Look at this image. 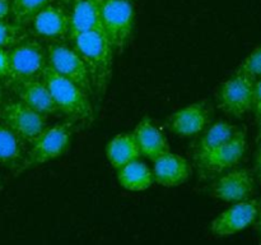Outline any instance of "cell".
<instances>
[{"instance_id":"e575fe53","label":"cell","mask_w":261,"mask_h":245,"mask_svg":"<svg viewBox=\"0 0 261 245\" xmlns=\"http://www.w3.org/2000/svg\"><path fill=\"white\" fill-rule=\"evenodd\" d=\"M132 2H133V0H132Z\"/></svg>"},{"instance_id":"2e32d148","label":"cell","mask_w":261,"mask_h":245,"mask_svg":"<svg viewBox=\"0 0 261 245\" xmlns=\"http://www.w3.org/2000/svg\"><path fill=\"white\" fill-rule=\"evenodd\" d=\"M133 134L139 147L140 155L145 156L149 160L154 161L155 158L171 151L166 135L160 128L153 124L149 117H143L137 124Z\"/></svg>"},{"instance_id":"7c38bea8","label":"cell","mask_w":261,"mask_h":245,"mask_svg":"<svg viewBox=\"0 0 261 245\" xmlns=\"http://www.w3.org/2000/svg\"><path fill=\"white\" fill-rule=\"evenodd\" d=\"M255 190L254 174L247 168H234L219 176L212 185V195L221 201L237 203L251 198Z\"/></svg>"},{"instance_id":"ba28073f","label":"cell","mask_w":261,"mask_h":245,"mask_svg":"<svg viewBox=\"0 0 261 245\" xmlns=\"http://www.w3.org/2000/svg\"><path fill=\"white\" fill-rule=\"evenodd\" d=\"M0 120L24 143H32L46 128V116L19 100L8 102L0 109Z\"/></svg>"},{"instance_id":"e0dca14e","label":"cell","mask_w":261,"mask_h":245,"mask_svg":"<svg viewBox=\"0 0 261 245\" xmlns=\"http://www.w3.org/2000/svg\"><path fill=\"white\" fill-rule=\"evenodd\" d=\"M14 89L19 101H22L35 111L42 114L43 116L53 115L58 111L50 91L42 78L23 82L14 86Z\"/></svg>"},{"instance_id":"7a4b0ae2","label":"cell","mask_w":261,"mask_h":245,"mask_svg":"<svg viewBox=\"0 0 261 245\" xmlns=\"http://www.w3.org/2000/svg\"><path fill=\"white\" fill-rule=\"evenodd\" d=\"M43 82L47 86L58 111H61L73 120H89L93 115L89 94L82 87L47 66L43 71Z\"/></svg>"},{"instance_id":"4fadbf2b","label":"cell","mask_w":261,"mask_h":245,"mask_svg":"<svg viewBox=\"0 0 261 245\" xmlns=\"http://www.w3.org/2000/svg\"><path fill=\"white\" fill-rule=\"evenodd\" d=\"M209 122V107L204 101L194 102L168 117V128L176 135L191 137L203 132Z\"/></svg>"},{"instance_id":"30bf717a","label":"cell","mask_w":261,"mask_h":245,"mask_svg":"<svg viewBox=\"0 0 261 245\" xmlns=\"http://www.w3.org/2000/svg\"><path fill=\"white\" fill-rule=\"evenodd\" d=\"M247 148L246 132L237 129L236 133L227 142L217 147L206 156L205 160L198 165L199 174L203 178L222 174L237 165L245 156Z\"/></svg>"},{"instance_id":"d6986e66","label":"cell","mask_w":261,"mask_h":245,"mask_svg":"<svg viewBox=\"0 0 261 245\" xmlns=\"http://www.w3.org/2000/svg\"><path fill=\"white\" fill-rule=\"evenodd\" d=\"M236 130L237 128L229 124L228 121L219 120V121L214 122L196 143L195 152H194V161H195L196 166L200 165L205 160L206 156L213 152L217 147L227 142L236 133Z\"/></svg>"},{"instance_id":"8992f818","label":"cell","mask_w":261,"mask_h":245,"mask_svg":"<svg viewBox=\"0 0 261 245\" xmlns=\"http://www.w3.org/2000/svg\"><path fill=\"white\" fill-rule=\"evenodd\" d=\"M254 77L236 70L233 76L222 83L217 93L218 107L234 117L244 116L252 109Z\"/></svg>"},{"instance_id":"7402d4cb","label":"cell","mask_w":261,"mask_h":245,"mask_svg":"<svg viewBox=\"0 0 261 245\" xmlns=\"http://www.w3.org/2000/svg\"><path fill=\"white\" fill-rule=\"evenodd\" d=\"M12 7H10V15L13 18V22L18 23L20 26H27L32 20V18L51 4L53 0H10Z\"/></svg>"},{"instance_id":"1f68e13d","label":"cell","mask_w":261,"mask_h":245,"mask_svg":"<svg viewBox=\"0 0 261 245\" xmlns=\"http://www.w3.org/2000/svg\"><path fill=\"white\" fill-rule=\"evenodd\" d=\"M3 99V88H2V84H0V102H2Z\"/></svg>"},{"instance_id":"836d02e7","label":"cell","mask_w":261,"mask_h":245,"mask_svg":"<svg viewBox=\"0 0 261 245\" xmlns=\"http://www.w3.org/2000/svg\"><path fill=\"white\" fill-rule=\"evenodd\" d=\"M260 245H261V241H260Z\"/></svg>"},{"instance_id":"ffe728a7","label":"cell","mask_w":261,"mask_h":245,"mask_svg":"<svg viewBox=\"0 0 261 245\" xmlns=\"http://www.w3.org/2000/svg\"><path fill=\"white\" fill-rule=\"evenodd\" d=\"M117 181L130 191H144L154 183L153 171L139 158L117 170Z\"/></svg>"},{"instance_id":"4316f807","label":"cell","mask_w":261,"mask_h":245,"mask_svg":"<svg viewBox=\"0 0 261 245\" xmlns=\"http://www.w3.org/2000/svg\"><path fill=\"white\" fill-rule=\"evenodd\" d=\"M10 7H12L10 0H0V20L8 19L10 17Z\"/></svg>"},{"instance_id":"d4e9b609","label":"cell","mask_w":261,"mask_h":245,"mask_svg":"<svg viewBox=\"0 0 261 245\" xmlns=\"http://www.w3.org/2000/svg\"><path fill=\"white\" fill-rule=\"evenodd\" d=\"M252 111L255 114L256 121L261 120V77L255 79L254 96H252Z\"/></svg>"},{"instance_id":"9c48e42d","label":"cell","mask_w":261,"mask_h":245,"mask_svg":"<svg viewBox=\"0 0 261 245\" xmlns=\"http://www.w3.org/2000/svg\"><path fill=\"white\" fill-rule=\"evenodd\" d=\"M260 209L261 199L250 198L233 203L212 221V234L218 237H227L247 229L255 224Z\"/></svg>"},{"instance_id":"d6a6232c","label":"cell","mask_w":261,"mask_h":245,"mask_svg":"<svg viewBox=\"0 0 261 245\" xmlns=\"http://www.w3.org/2000/svg\"><path fill=\"white\" fill-rule=\"evenodd\" d=\"M2 189H3V184H2V181H0V191H2Z\"/></svg>"},{"instance_id":"6da1fadb","label":"cell","mask_w":261,"mask_h":245,"mask_svg":"<svg viewBox=\"0 0 261 245\" xmlns=\"http://www.w3.org/2000/svg\"><path fill=\"white\" fill-rule=\"evenodd\" d=\"M70 41L86 66L92 93L101 97L106 92L112 73L115 50L109 37L103 30H92L73 36Z\"/></svg>"},{"instance_id":"3957f363","label":"cell","mask_w":261,"mask_h":245,"mask_svg":"<svg viewBox=\"0 0 261 245\" xmlns=\"http://www.w3.org/2000/svg\"><path fill=\"white\" fill-rule=\"evenodd\" d=\"M7 81L12 86L42 78L43 71L47 68L46 47L37 40L25 38L8 51Z\"/></svg>"},{"instance_id":"4dcf8cb0","label":"cell","mask_w":261,"mask_h":245,"mask_svg":"<svg viewBox=\"0 0 261 245\" xmlns=\"http://www.w3.org/2000/svg\"><path fill=\"white\" fill-rule=\"evenodd\" d=\"M60 3H61V4H64V5H70L71 0H60Z\"/></svg>"},{"instance_id":"484cf974","label":"cell","mask_w":261,"mask_h":245,"mask_svg":"<svg viewBox=\"0 0 261 245\" xmlns=\"http://www.w3.org/2000/svg\"><path fill=\"white\" fill-rule=\"evenodd\" d=\"M8 65H9V61H8V51L5 48H0V78L7 77Z\"/></svg>"},{"instance_id":"277c9868","label":"cell","mask_w":261,"mask_h":245,"mask_svg":"<svg viewBox=\"0 0 261 245\" xmlns=\"http://www.w3.org/2000/svg\"><path fill=\"white\" fill-rule=\"evenodd\" d=\"M71 138H73V122L70 121L45 128L33 139V142L30 143L31 147L25 153L24 161L18 173L61 157L70 147Z\"/></svg>"},{"instance_id":"83f0119b","label":"cell","mask_w":261,"mask_h":245,"mask_svg":"<svg viewBox=\"0 0 261 245\" xmlns=\"http://www.w3.org/2000/svg\"><path fill=\"white\" fill-rule=\"evenodd\" d=\"M255 170H256L257 176L261 180V143L259 144V150L256 153V160H255Z\"/></svg>"},{"instance_id":"5b68a950","label":"cell","mask_w":261,"mask_h":245,"mask_svg":"<svg viewBox=\"0 0 261 245\" xmlns=\"http://www.w3.org/2000/svg\"><path fill=\"white\" fill-rule=\"evenodd\" d=\"M135 12L132 0H103L102 30L114 50L122 53L132 37Z\"/></svg>"},{"instance_id":"52a82bcc","label":"cell","mask_w":261,"mask_h":245,"mask_svg":"<svg viewBox=\"0 0 261 245\" xmlns=\"http://www.w3.org/2000/svg\"><path fill=\"white\" fill-rule=\"evenodd\" d=\"M46 54H47L48 68L53 69L59 76L76 83L88 94H92V87L87 69L73 46L66 45L64 41L50 42L46 46Z\"/></svg>"},{"instance_id":"f1b7e54d","label":"cell","mask_w":261,"mask_h":245,"mask_svg":"<svg viewBox=\"0 0 261 245\" xmlns=\"http://www.w3.org/2000/svg\"><path fill=\"white\" fill-rule=\"evenodd\" d=\"M255 227H256L257 231H259L261 234V209H260L259 214H257L256 219H255Z\"/></svg>"},{"instance_id":"44dd1931","label":"cell","mask_w":261,"mask_h":245,"mask_svg":"<svg viewBox=\"0 0 261 245\" xmlns=\"http://www.w3.org/2000/svg\"><path fill=\"white\" fill-rule=\"evenodd\" d=\"M24 157V142L7 125L0 122V163L18 173Z\"/></svg>"},{"instance_id":"8fae6325","label":"cell","mask_w":261,"mask_h":245,"mask_svg":"<svg viewBox=\"0 0 261 245\" xmlns=\"http://www.w3.org/2000/svg\"><path fill=\"white\" fill-rule=\"evenodd\" d=\"M31 31L36 37L59 42L70 38L69 13L60 5L48 4L41 9L30 22Z\"/></svg>"},{"instance_id":"5bb4252c","label":"cell","mask_w":261,"mask_h":245,"mask_svg":"<svg viewBox=\"0 0 261 245\" xmlns=\"http://www.w3.org/2000/svg\"><path fill=\"white\" fill-rule=\"evenodd\" d=\"M154 181L166 188H175L185 183L190 176V163L182 156L167 152L153 161Z\"/></svg>"},{"instance_id":"f546056e","label":"cell","mask_w":261,"mask_h":245,"mask_svg":"<svg viewBox=\"0 0 261 245\" xmlns=\"http://www.w3.org/2000/svg\"><path fill=\"white\" fill-rule=\"evenodd\" d=\"M257 125H259V132H257V143H261V120L260 121H257Z\"/></svg>"},{"instance_id":"cb8c5ba5","label":"cell","mask_w":261,"mask_h":245,"mask_svg":"<svg viewBox=\"0 0 261 245\" xmlns=\"http://www.w3.org/2000/svg\"><path fill=\"white\" fill-rule=\"evenodd\" d=\"M237 70L246 73L254 78H260L261 77V46L251 51L246 58L244 59Z\"/></svg>"},{"instance_id":"ac0fdd59","label":"cell","mask_w":261,"mask_h":245,"mask_svg":"<svg viewBox=\"0 0 261 245\" xmlns=\"http://www.w3.org/2000/svg\"><path fill=\"white\" fill-rule=\"evenodd\" d=\"M140 151L133 133H120L106 145V157L116 170L140 157Z\"/></svg>"},{"instance_id":"9a60e30c","label":"cell","mask_w":261,"mask_h":245,"mask_svg":"<svg viewBox=\"0 0 261 245\" xmlns=\"http://www.w3.org/2000/svg\"><path fill=\"white\" fill-rule=\"evenodd\" d=\"M102 3L103 0H71L70 38L87 31L102 30Z\"/></svg>"},{"instance_id":"603a6c76","label":"cell","mask_w":261,"mask_h":245,"mask_svg":"<svg viewBox=\"0 0 261 245\" xmlns=\"http://www.w3.org/2000/svg\"><path fill=\"white\" fill-rule=\"evenodd\" d=\"M28 37L24 26L7 19L0 20V48H10Z\"/></svg>"}]
</instances>
